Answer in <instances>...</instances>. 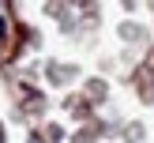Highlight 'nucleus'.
I'll list each match as a JSON object with an SVG mask.
<instances>
[{"mask_svg":"<svg viewBox=\"0 0 154 143\" xmlns=\"http://www.w3.org/2000/svg\"><path fill=\"white\" fill-rule=\"evenodd\" d=\"M0 34H4V19H0Z\"/></svg>","mask_w":154,"mask_h":143,"instance_id":"nucleus-1","label":"nucleus"}]
</instances>
